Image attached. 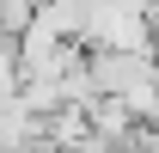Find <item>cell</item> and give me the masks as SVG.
Masks as SVG:
<instances>
[{
    "mask_svg": "<svg viewBox=\"0 0 159 153\" xmlns=\"http://www.w3.org/2000/svg\"><path fill=\"white\" fill-rule=\"evenodd\" d=\"M19 98V43L0 37V104H12Z\"/></svg>",
    "mask_w": 159,
    "mask_h": 153,
    "instance_id": "6da1fadb",
    "label": "cell"
},
{
    "mask_svg": "<svg viewBox=\"0 0 159 153\" xmlns=\"http://www.w3.org/2000/svg\"><path fill=\"white\" fill-rule=\"evenodd\" d=\"M122 153H153V147H122Z\"/></svg>",
    "mask_w": 159,
    "mask_h": 153,
    "instance_id": "7a4b0ae2",
    "label": "cell"
}]
</instances>
